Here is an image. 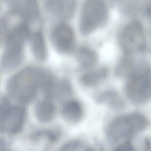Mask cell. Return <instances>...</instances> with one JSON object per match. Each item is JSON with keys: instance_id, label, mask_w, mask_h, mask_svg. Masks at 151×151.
Masks as SVG:
<instances>
[{"instance_id": "obj_1", "label": "cell", "mask_w": 151, "mask_h": 151, "mask_svg": "<svg viewBox=\"0 0 151 151\" xmlns=\"http://www.w3.org/2000/svg\"><path fill=\"white\" fill-rule=\"evenodd\" d=\"M47 73L37 68L28 67L10 78L7 84L9 97L18 103L27 104L36 97L41 90Z\"/></svg>"}, {"instance_id": "obj_2", "label": "cell", "mask_w": 151, "mask_h": 151, "mask_svg": "<svg viewBox=\"0 0 151 151\" xmlns=\"http://www.w3.org/2000/svg\"><path fill=\"white\" fill-rule=\"evenodd\" d=\"M30 32L26 24H20L6 35L1 60V69L3 71L13 70L22 63L25 44L30 38Z\"/></svg>"}, {"instance_id": "obj_3", "label": "cell", "mask_w": 151, "mask_h": 151, "mask_svg": "<svg viewBox=\"0 0 151 151\" xmlns=\"http://www.w3.org/2000/svg\"><path fill=\"white\" fill-rule=\"evenodd\" d=\"M146 119L139 114L122 116L113 120L107 129V137L112 142L130 139L145 129Z\"/></svg>"}, {"instance_id": "obj_4", "label": "cell", "mask_w": 151, "mask_h": 151, "mask_svg": "<svg viewBox=\"0 0 151 151\" xmlns=\"http://www.w3.org/2000/svg\"><path fill=\"white\" fill-rule=\"evenodd\" d=\"M107 10L104 0H86L83 6L79 21V29L87 36L95 31L106 22Z\"/></svg>"}, {"instance_id": "obj_5", "label": "cell", "mask_w": 151, "mask_h": 151, "mask_svg": "<svg viewBox=\"0 0 151 151\" xmlns=\"http://www.w3.org/2000/svg\"><path fill=\"white\" fill-rule=\"evenodd\" d=\"M0 129L1 132L14 134L20 132L24 126L26 111L22 106H13L7 98L1 101Z\"/></svg>"}, {"instance_id": "obj_6", "label": "cell", "mask_w": 151, "mask_h": 151, "mask_svg": "<svg viewBox=\"0 0 151 151\" xmlns=\"http://www.w3.org/2000/svg\"><path fill=\"white\" fill-rule=\"evenodd\" d=\"M125 91L133 104H144L151 97V77L145 73L132 75L126 83Z\"/></svg>"}, {"instance_id": "obj_7", "label": "cell", "mask_w": 151, "mask_h": 151, "mask_svg": "<svg viewBox=\"0 0 151 151\" xmlns=\"http://www.w3.org/2000/svg\"><path fill=\"white\" fill-rule=\"evenodd\" d=\"M121 44L124 51L127 54L141 52L145 49V38L139 22H132L125 27L122 35Z\"/></svg>"}, {"instance_id": "obj_8", "label": "cell", "mask_w": 151, "mask_h": 151, "mask_svg": "<svg viewBox=\"0 0 151 151\" xmlns=\"http://www.w3.org/2000/svg\"><path fill=\"white\" fill-rule=\"evenodd\" d=\"M53 46L59 53L66 54L70 52L74 47L75 36L72 28L64 23L57 24L51 34Z\"/></svg>"}, {"instance_id": "obj_9", "label": "cell", "mask_w": 151, "mask_h": 151, "mask_svg": "<svg viewBox=\"0 0 151 151\" xmlns=\"http://www.w3.org/2000/svg\"><path fill=\"white\" fill-rule=\"evenodd\" d=\"M11 12L26 23H32L38 19L37 0H4Z\"/></svg>"}, {"instance_id": "obj_10", "label": "cell", "mask_w": 151, "mask_h": 151, "mask_svg": "<svg viewBox=\"0 0 151 151\" xmlns=\"http://www.w3.org/2000/svg\"><path fill=\"white\" fill-rule=\"evenodd\" d=\"M47 11L61 21L69 20L74 15L76 0H44Z\"/></svg>"}, {"instance_id": "obj_11", "label": "cell", "mask_w": 151, "mask_h": 151, "mask_svg": "<svg viewBox=\"0 0 151 151\" xmlns=\"http://www.w3.org/2000/svg\"><path fill=\"white\" fill-rule=\"evenodd\" d=\"M63 116L68 122L75 124L79 122L84 115V110L81 103L76 100H70L63 107Z\"/></svg>"}, {"instance_id": "obj_12", "label": "cell", "mask_w": 151, "mask_h": 151, "mask_svg": "<svg viewBox=\"0 0 151 151\" xmlns=\"http://www.w3.org/2000/svg\"><path fill=\"white\" fill-rule=\"evenodd\" d=\"M38 121L42 123L51 122L55 116L56 107L50 99L43 100L37 103L35 109Z\"/></svg>"}, {"instance_id": "obj_13", "label": "cell", "mask_w": 151, "mask_h": 151, "mask_svg": "<svg viewBox=\"0 0 151 151\" xmlns=\"http://www.w3.org/2000/svg\"><path fill=\"white\" fill-rule=\"evenodd\" d=\"M32 52L36 60L44 61L47 58V52L44 36L40 31L35 32L30 37Z\"/></svg>"}, {"instance_id": "obj_14", "label": "cell", "mask_w": 151, "mask_h": 151, "mask_svg": "<svg viewBox=\"0 0 151 151\" xmlns=\"http://www.w3.org/2000/svg\"><path fill=\"white\" fill-rule=\"evenodd\" d=\"M76 59L81 69L88 70L95 66L98 60V56L93 50L83 47L79 48L77 51Z\"/></svg>"}, {"instance_id": "obj_15", "label": "cell", "mask_w": 151, "mask_h": 151, "mask_svg": "<svg viewBox=\"0 0 151 151\" xmlns=\"http://www.w3.org/2000/svg\"><path fill=\"white\" fill-rule=\"evenodd\" d=\"M108 70L106 68H100L87 71L80 77L82 84L88 87L95 86L107 77Z\"/></svg>"}, {"instance_id": "obj_16", "label": "cell", "mask_w": 151, "mask_h": 151, "mask_svg": "<svg viewBox=\"0 0 151 151\" xmlns=\"http://www.w3.org/2000/svg\"><path fill=\"white\" fill-rule=\"evenodd\" d=\"M99 101L106 103L114 108H120L123 106V102L117 94L114 92H108L101 95Z\"/></svg>"}, {"instance_id": "obj_17", "label": "cell", "mask_w": 151, "mask_h": 151, "mask_svg": "<svg viewBox=\"0 0 151 151\" xmlns=\"http://www.w3.org/2000/svg\"><path fill=\"white\" fill-rule=\"evenodd\" d=\"M83 144L79 141H72L66 143L62 147L61 150L64 151H75L83 148Z\"/></svg>"}, {"instance_id": "obj_18", "label": "cell", "mask_w": 151, "mask_h": 151, "mask_svg": "<svg viewBox=\"0 0 151 151\" xmlns=\"http://www.w3.org/2000/svg\"><path fill=\"white\" fill-rule=\"evenodd\" d=\"M115 150L120 151H132L134 150V148L130 142L125 141L118 145Z\"/></svg>"}, {"instance_id": "obj_19", "label": "cell", "mask_w": 151, "mask_h": 151, "mask_svg": "<svg viewBox=\"0 0 151 151\" xmlns=\"http://www.w3.org/2000/svg\"><path fill=\"white\" fill-rule=\"evenodd\" d=\"M145 13L148 18L151 19V6L147 7L145 10Z\"/></svg>"}]
</instances>
